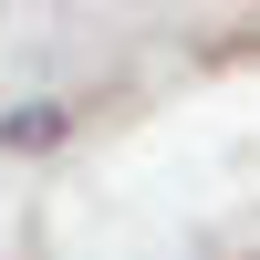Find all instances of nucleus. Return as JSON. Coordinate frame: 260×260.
I'll return each instance as SVG.
<instances>
[{"label": "nucleus", "mask_w": 260, "mask_h": 260, "mask_svg": "<svg viewBox=\"0 0 260 260\" xmlns=\"http://www.w3.org/2000/svg\"><path fill=\"white\" fill-rule=\"evenodd\" d=\"M62 136V115L52 104H31V115H0V146H52Z\"/></svg>", "instance_id": "nucleus-1"}]
</instances>
